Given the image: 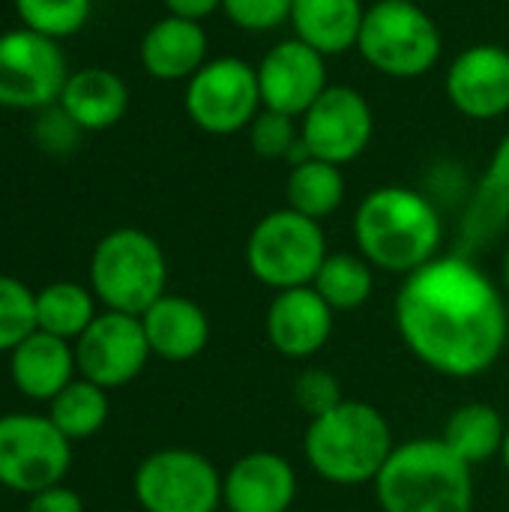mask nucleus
<instances>
[{
    "mask_svg": "<svg viewBox=\"0 0 509 512\" xmlns=\"http://www.w3.org/2000/svg\"><path fill=\"white\" fill-rule=\"evenodd\" d=\"M132 492L144 512H219L222 474L195 450L165 447L141 459Z\"/></svg>",
    "mask_w": 509,
    "mask_h": 512,
    "instance_id": "obj_9",
    "label": "nucleus"
},
{
    "mask_svg": "<svg viewBox=\"0 0 509 512\" xmlns=\"http://www.w3.org/2000/svg\"><path fill=\"white\" fill-rule=\"evenodd\" d=\"M24 512H84V501L75 489H66L63 483L45 492L30 495Z\"/></svg>",
    "mask_w": 509,
    "mask_h": 512,
    "instance_id": "obj_35",
    "label": "nucleus"
},
{
    "mask_svg": "<svg viewBox=\"0 0 509 512\" xmlns=\"http://www.w3.org/2000/svg\"><path fill=\"white\" fill-rule=\"evenodd\" d=\"M183 108L207 135H234L246 129L264 108L258 69L240 57L207 60L186 81Z\"/></svg>",
    "mask_w": 509,
    "mask_h": 512,
    "instance_id": "obj_10",
    "label": "nucleus"
},
{
    "mask_svg": "<svg viewBox=\"0 0 509 512\" xmlns=\"http://www.w3.org/2000/svg\"><path fill=\"white\" fill-rule=\"evenodd\" d=\"M357 51L387 78H423L444 51L435 18L411 0H378L366 9Z\"/></svg>",
    "mask_w": 509,
    "mask_h": 512,
    "instance_id": "obj_6",
    "label": "nucleus"
},
{
    "mask_svg": "<svg viewBox=\"0 0 509 512\" xmlns=\"http://www.w3.org/2000/svg\"><path fill=\"white\" fill-rule=\"evenodd\" d=\"M450 105L471 120H498L509 111V51L483 42L465 48L447 69Z\"/></svg>",
    "mask_w": 509,
    "mask_h": 512,
    "instance_id": "obj_15",
    "label": "nucleus"
},
{
    "mask_svg": "<svg viewBox=\"0 0 509 512\" xmlns=\"http://www.w3.org/2000/svg\"><path fill=\"white\" fill-rule=\"evenodd\" d=\"M162 6L168 9V15H177L186 21H201V18L213 15L216 9H222V0H162Z\"/></svg>",
    "mask_w": 509,
    "mask_h": 512,
    "instance_id": "obj_36",
    "label": "nucleus"
},
{
    "mask_svg": "<svg viewBox=\"0 0 509 512\" xmlns=\"http://www.w3.org/2000/svg\"><path fill=\"white\" fill-rule=\"evenodd\" d=\"M336 312L324 303V297L306 285L273 294L264 318L267 339L276 354L288 360H312L324 351L333 336Z\"/></svg>",
    "mask_w": 509,
    "mask_h": 512,
    "instance_id": "obj_16",
    "label": "nucleus"
},
{
    "mask_svg": "<svg viewBox=\"0 0 509 512\" xmlns=\"http://www.w3.org/2000/svg\"><path fill=\"white\" fill-rule=\"evenodd\" d=\"M285 198L288 207L321 222L333 216L342 201H345V174L339 165L321 162V159H306L297 162L288 174L285 183Z\"/></svg>",
    "mask_w": 509,
    "mask_h": 512,
    "instance_id": "obj_26",
    "label": "nucleus"
},
{
    "mask_svg": "<svg viewBox=\"0 0 509 512\" xmlns=\"http://www.w3.org/2000/svg\"><path fill=\"white\" fill-rule=\"evenodd\" d=\"M30 333H36V294L0 273V354H12Z\"/></svg>",
    "mask_w": 509,
    "mask_h": 512,
    "instance_id": "obj_30",
    "label": "nucleus"
},
{
    "mask_svg": "<svg viewBox=\"0 0 509 512\" xmlns=\"http://www.w3.org/2000/svg\"><path fill=\"white\" fill-rule=\"evenodd\" d=\"M255 69H258L261 105L267 111H279L288 117H303L318 102V96L330 87L327 57L300 39L276 42Z\"/></svg>",
    "mask_w": 509,
    "mask_h": 512,
    "instance_id": "obj_14",
    "label": "nucleus"
},
{
    "mask_svg": "<svg viewBox=\"0 0 509 512\" xmlns=\"http://www.w3.org/2000/svg\"><path fill=\"white\" fill-rule=\"evenodd\" d=\"M72 468V441L39 414L0 417V489L36 495L63 483Z\"/></svg>",
    "mask_w": 509,
    "mask_h": 512,
    "instance_id": "obj_8",
    "label": "nucleus"
},
{
    "mask_svg": "<svg viewBox=\"0 0 509 512\" xmlns=\"http://www.w3.org/2000/svg\"><path fill=\"white\" fill-rule=\"evenodd\" d=\"M15 12L21 27L60 42L87 27L93 0H15Z\"/></svg>",
    "mask_w": 509,
    "mask_h": 512,
    "instance_id": "obj_29",
    "label": "nucleus"
},
{
    "mask_svg": "<svg viewBox=\"0 0 509 512\" xmlns=\"http://www.w3.org/2000/svg\"><path fill=\"white\" fill-rule=\"evenodd\" d=\"M509 225V132L498 141L483 177L477 180L462 228H459V255L474 258V252L492 246Z\"/></svg>",
    "mask_w": 509,
    "mask_h": 512,
    "instance_id": "obj_18",
    "label": "nucleus"
},
{
    "mask_svg": "<svg viewBox=\"0 0 509 512\" xmlns=\"http://www.w3.org/2000/svg\"><path fill=\"white\" fill-rule=\"evenodd\" d=\"M249 144L261 159H288L300 144V126L288 114L261 108L249 123Z\"/></svg>",
    "mask_w": 509,
    "mask_h": 512,
    "instance_id": "obj_31",
    "label": "nucleus"
},
{
    "mask_svg": "<svg viewBox=\"0 0 509 512\" xmlns=\"http://www.w3.org/2000/svg\"><path fill=\"white\" fill-rule=\"evenodd\" d=\"M96 321V294L78 282H51L36 294V330L75 342Z\"/></svg>",
    "mask_w": 509,
    "mask_h": 512,
    "instance_id": "obj_25",
    "label": "nucleus"
},
{
    "mask_svg": "<svg viewBox=\"0 0 509 512\" xmlns=\"http://www.w3.org/2000/svg\"><path fill=\"white\" fill-rule=\"evenodd\" d=\"M72 348L81 378L108 393L132 384L153 357L141 318L108 309L96 315V321L72 342Z\"/></svg>",
    "mask_w": 509,
    "mask_h": 512,
    "instance_id": "obj_12",
    "label": "nucleus"
},
{
    "mask_svg": "<svg viewBox=\"0 0 509 512\" xmlns=\"http://www.w3.org/2000/svg\"><path fill=\"white\" fill-rule=\"evenodd\" d=\"M204 63L207 33L201 21L165 15L141 39V66L159 81H189Z\"/></svg>",
    "mask_w": 509,
    "mask_h": 512,
    "instance_id": "obj_21",
    "label": "nucleus"
},
{
    "mask_svg": "<svg viewBox=\"0 0 509 512\" xmlns=\"http://www.w3.org/2000/svg\"><path fill=\"white\" fill-rule=\"evenodd\" d=\"M393 450L396 441L387 417L357 399H345L333 411L309 420L303 435L306 465L324 483L342 489L375 483Z\"/></svg>",
    "mask_w": 509,
    "mask_h": 512,
    "instance_id": "obj_3",
    "label": "nucleus"
},
{
    "mask_svg": "<svg viewBox=\"0 0 509 512\" xmlns=\"http://www.w3.org/2000/svg\"><path fill=\"white\" fill-rule=\"evenodd\" d=\"M57 105L78 123L81 132H102L123 120L129 108V87L117 72L87 66L69 72Z\"/></svg>",
    "mask_w": 509,
    "mask_h": 512,
    "instance_id": "obj_22",
    "label": "nucleus"
},
{
    "mask_svg": "<svg viewBox=\"0 0 509 512\" xmlns=\"http://www.w3.org/2000/svg\"><path fill=\"white\" fill-rule=\"evenodd\" d=\"M312 288L333 312H354L375 294V267L360 252H330Z\"/></svg>",
    "mask_w": 509,
    "mask_h": 512,
    "instance_id": "obj_27",
    "label": "nucleus"
},
{
    "mask_svg": "<svg viewBox=\"0 0 509 512\" xmlns=\"http://www.w3.org/2000/svg\"><path fill=\"white\" fill-rule=\"evenodd\" d=\"M501 462H504V468H507V474H509V429H507V438H504V450H501Z\"/></svg>",
    "mask_w": 509,
    "mask_h": 512,
    "instance_id": "obj_38",
    "label": "nucleus"
},
{
    "mask_svg": "<svg viewBox=\"0 0 509 512\" xmlns=\"http://www.w3.org/2000/svg\"><path fill=\"white\" fill-rule=\"evenodd\" d=\"M507 423L501 417V411L489 402H468L462 408H456L441 432V441L459 456L465 459L471 468L501 456L504 450V438H507Z\"/></svg>",
    "mask_w": 509,
    "mask_h": 512,
    "instance_id": "obj_24",
    "label": "nucleus"
},
{
    "mask_svg": "<svg viewBox=\"0 0 509 512\" xmlns=\"http://www.w3.org/2000/svg\"><path fill=\"white\" fill-rule=\"evenodd\" d=\"M366 9L360 0H294V39L306 42L324 57L357 48Z\"/></svg>",
    "mask_w": 509,
    "mask_h": 512,
    "instance_id": "obj_23",
    "label": "nucleus"
},
{
    "mask_svg": "<svg viewBox=\"0 0 509 512\" xmlns=\"http://www.w3.org/2000/svg\"><path fill=\"white\" fill-rule=\"evenodd\" d=\"M327 255L321 222L291 207L258 219L246 240V267L252 279L273 294L312 285Z\"/></svg>",
    "mask_w": 509,
    "mask_h": 512,
    "instance_id": "obj_7",
    "label": "nucleus"
},
{
    "mask_svg": "<svg viewBox=\"0 0 509 512\" xmlns=\"http://www.w3.org/2000/svg\"><path fill=\"white\" fill-rule=\"evenodd\" d=\"M69 66L57 39L15 27L0 33V108L42 111L60 102Z\"/></svg>",
    "mask_w": 509,
    "mask_h": 512,
    "instance_id": "obj_11",
    "label": "nucleus"
},
{
    "mask_svg": "<svg viewBox=\"0 0 509 512\" xmlns=\"http://www.w3.org/2000/svg\"><path fill=\"white\" fill-rule=\"evenodd\" d=\"M141 324H144L153 357L165 363H189L201 357L204 348L210 345L207 312L183 294L159 297L141 315Z\"/></svg>",
    "mask_w": 509,
    "mask_h": 512,
    "instance_id": "obj_19",
    "label": "nucleus"
},
{
    "mask_svg": "<svg viewBox=\"0 0 509 512\" xmlns=\"http://www.w3.org/2000/svg\"><path fill=\"white\" fill-rule=\"evenodd\" d=\"M354 243L375 270L411 276L441 255L444 222L423 192L378 186L354 213Z\"/></svg>",
    "mask_w": 509,
    "mask_h": 512,
    "instance_id": "obj_2",
    "label": "nucleus"
},
{
    "mask_svg": "<svg viewBox=\"0 0 509 512\" xmlns=\"http://www.w3.org/2000/svg\"><path fill=\"white\" fill-rule=\"evenodd\" d=\"M294 402L309 420H315V417L333 411L339 402H345V396H342L339 378L330 369L309 366L294 378Z\"/></svg>",
    "mask_w": 509,
    "mask_h": 512,
    "instance_id": "obj_32",
    "label": "nucleus"
},
{
    "mask_svg": "<svg viewBox=\"0 0 509 512\" xmlns=\"http://www.w3.org/2000/svg\"><path fill=\"white\" fill-rule=\"evenodd\" d=\"M372 486L381 512H474V468L441 438L399 444Z\"/></svg>",
    "mask_w": 509,
    "mask_h": 512,
    "instance_id": "obj_4",
    "label": "nucleus"
},
{
    "mask_svg": "<svg viewBox=\"0 0 509 512\" xmlns=\"http://www.w3.org/2000/svg\"><path fill=\"white\" fill-rule=\"evenodd\" d=\"M90 291L108 312L141 318L168 294V261L141 228L108 231L90 255Z\"/></svg>",
    "mask_w": 509,
    "mask_h": 512,
    "instance_id": "obj_5",
    "label": "nucleus"
},
{
    "mask_svg": "<svg viewBox=\"0 0 509 512\" xmlns=\"http://www.w3.org/2000/svg\"><path fill=\"white\" fill-rule=\"evenodd\" d=\"M375 132V114L366 96L348 84H330L300 117V141L312 159L348 165L366 153Z\"/></svg>",
    "mask_w": 509,
    "mask_h": 512,
    "instance_id": "obj_13",
    "label": "nucleus"
},
{
    "mask_svg": "<svg viewBox=\"0 0 509 512\" xmlns=\"http://www.w3.org/2000/svg\"><path fill=\"white\" fill-rule=\"evenodd\" d=\"M501 288H504V294L509 297V246L507 252H504V261H501Z\"/></svg>",
    "mask_w": 509,
    "mask_h": 512,
    "instance_id": "obj_37",
    "label": "nucleus"
},
{
    "mask_svg": "<svg viewBox=\"0 0 509 512\" xmlns=\"http://www.w3.org/2000/svg\"><path fill=\"white\" fill-rule=\"evenodd\" d=\"M111 414V402H108V390L96 387L93 381H72L66 390H60L51 402H48V420L69 438V441H87L96 432H102V426L108 423Z\"/></svg>",
    "mask_w": 509,
    "mask_h": 512,
    "instance_id": "obj_28",
    "label": "nucleus"
},
{
    "mask_svg": "<svg viewBox=\"0 0 509 512\" xmlns=\"http://www.w3.org/2000/svg\"><path fill=\"white\" fill-rule=\"evenodd\" d=\"M393 318L405 348L453 381L492 372L509 339L504 288L459 252L438 255L405 276Z\"/></svg>",
    "mask_w": 509,
    "mask_h": 512,
    "instance_id": "obj_1",
    "label": "nucleus"
},
{
    "mask_svg": "<svg viewBox=\"0 0 509 512\" xmlns=\"http://www.w3.org/2000/svg\"><path fill=\"white\" fill-rule=\"evenodd\" d=\"M294 0H222L228 21L249 33H267L291 21Z\"/></svg>",
    "mask_w": 509,
    "mask_h": 512,
    "instance_id": "obj_33",
    "label": "nucleus"
},
{
    "mask_svg": "<svg viewBox=\"0 0 509 512\" xmlns=\"http://www.w3.org/2000/svg\"><path fill=\"white\" fill-rule=\"evenodd\" d=\"M411 3H417V0H411Z\"/></svg>",
    "mask_w": 509,
    "mask_h": 512,
    "instance_id": "obj_39",
    "label": "nucleus"
},
{
    "mask_svg": "<svg viewBox=\"0 0 509 512\" xmlns=\"http://www.w3.org/2000/svg\"><path fill=\"white\" fill-rule=\"evenodd\" d=\"M33 138L48 153H69L78 147L81 129L60 105H48V108H42V114L33 123Z\"/></svg>",
    "mask_w": 509,
    "mask_h": 512,
    "instance_id": "obj_34",
    "label": "nucleus"
},
{
    "mask_svg": "<svg viewBox=\"0 0 509 512\" xmlns=\"http://www.w3.org/2000/svg\"><path fill=\"white\" fill-rule=\"evenodd\" d=\"M75 372L78 366L72 342L48 336L42 330L30 333L9 354V378L15 390L33 402H51L75 381Z\"/></svg>",
    "mask_w": 509,
    "mask_h": 512,
    "instance_id": "obj_20",
    "label": "nucleus"
},
{
    "mask_svg": "<svg viewBox=\"0 0 509 512\" xmlns=\"http://www.w3.org/2000/svg\"><path fill=\"white\" fill-rule=\"evenodd\" d=\"M294 501L297 471L282 453H246L222 474V507L228 512H291Z\"/></svg>",
    "mask_w": 509,
    "mask_h": 512,
    "instance_id": "obj_17",
    "label": "nucleus"
}]
</instances>
